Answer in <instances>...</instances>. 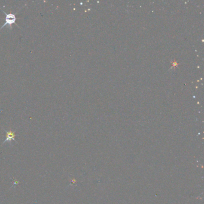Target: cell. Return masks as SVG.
<instances>
[{
	"instance_id": "cell-1",
	"label": "cell",
	"mask_w": 204,
	"mask_h": 204,
	"mask_svg": "<svg viewBox=\"0 0 204 204\" xmlns=\"http://www.w3.org/2000/svg\"><path fill=\"white\" fill-rule=\"evenodd\" d=\"M2 11L5 14L6 18H5V23L1 28H0V30H2V28H4L5 26H8V28H9V30L11 31L12 30L13 24L16 23V21L17 20L16 14H17L19 11H17L15 14H13V13H8V14L6 12H4V10H2Z\"/></svg>"
},
{
	"instance_id": "cell-2",
	"label": "cell",
	"mask_w": 204,
	"mask_h": 204,
	"mask_svg": "<svg viewBox=\"0 0 204 204\" xmlns=\"http://www.w3.org/2000/svg\"><path fill=\"white\" fill-rule=\"evenodd\" d=\"M4 131L6 132V139L4 140L3 144H4L6 142H11V141H16V140H15L16 135L14 133V132H13L12 131H7L6 130H4Z\"/></svg>"
}]
</instances>
